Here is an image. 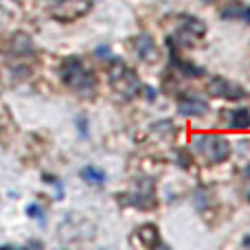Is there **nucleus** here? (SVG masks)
I'll list each match as a JSON object with an SVG mask.
<instances>
[{
	"instance_id": "obj_1",
	"label": "nucleus",
	"mask_w": 250,
	"mask_h": 250,
	"mask_svg": "<svg viewBox=\"0 0 250 250\" xmlns=\"http://www.w3.org/2000/svg\"><path fill=\"white\" fill-rule=\"evenodd\" d=\"M191 145L208 163H224L230 156V143L220 134H195Z\"/></svg>"
},
{
	"instance_id": "obj_2",
	"label": "nucleus",
	"mask_w": 250,
	"mask_h": 250,
	"mask_svg": "<svg viewBox=\"0 0 250 250\" xmlns=\"http://www.w3.org/2000/svg\"><path fill=\"white\" fill-rule=\"evenodd\" d=\"M62 79L68 88L77 92H88L95 88V77L90 75V70L77 60V57H68V60L62 64Z\"/></svg>"
},
{
	"instance_id": "obj_3",
	"label": "nucleus",
	"mask_w": 250,
	"mask_h": 250,
	"mask_svg": "<svg viewBox=\"0 0 250 250\" xmlns=\"http://www.w3.org/2000/svg\"><path fill=\"white\" fill-rule=\"evenodd\" d=\"M207 90H208V95L224 97V99H230V101H237V99H242V97H246L242 86H237V83L229 82V79H224V77H213L211 82H208Z\"/></svg>"
},
{
	"instance_id": "obj_4",
	"label": "nucleus",
	"mask_w": 250,
	"mask_h": 250,
	"mask_svg": "<svg viewBox=\"0 0 250 250\" xmlns=\"http://www.w3.org/2000/svg\"><path fill=\"white\" fill-rule=\"evenodd\" d=\"M134 244L143 248H156L160 246V235H158V229L154 224H143L136 229L134 233Z\"/></svg>"
},
{
	"instance_id": "obj_5",
	"label": "nucleus",
	"mask_w": 250,
	"mask_h": 250,
	"mask_svg": "<svg viewBox=\"0 0 250 250\" xmlns=\"http://www.w3.org/2000/svg\"><path fill=\"white\" fill-rule=\"evenodd\" d=\"M178 110H180L182 117H204L208 112V104L202 99H195V97H187L180 101Z\"/></svg>"
},
{
	"instance_id": "obj_6",
	"label": "nucleus",
	"mask_w": 250,
	"mask_h": 250,
	"mask_svg": "<svg viewBox=\"0 0 250 250\" xmlns=\"http://www.w3.org/2000/svg\"><path fill=\"white\" fill-rule=\"evenodd\" d=\"M229 125L233 129H248L250 127V108H239L230 112Z\"/></svg>"
},
{
	"instance_id": "obj_7",
	"label": "nucleus",
	"mask_w": 250,
	"mask_h": 250,
	"mask_svg": "<svg viewBox=\"0 0 250 250\" xmlns=\"http://www.w3.org/2000/svg\"><path fill=\"white\" fill-rule=\"evenodd\" d=\"M82 180H86L88 185H92V187H101L105 182V173L101 171L99 167H92V165H88V167L82 169Z\"/></svg>"
},
{
	"instance_id": "obj_8",
	"label": "nucleus",
	"mask_w": 250,
	"mask_h": 250,
	"mask_svg": "<svg viewBox=\"0 0 250 250\" xmlns=\"http://www.w3.org/2000/svg\"><path fill=\"white\" fill-rule=\"evenodd\" d=\"M26 215L33 217V220H40V222L44 220V217H42L44 213H42V208H40L38 204H29V207H26Z\"/></svg>"
},
{
	"instance_id": "obj_9",
	"label": "nucleus",
	"mask_w": 250,
	"mask_h": 250,
	"mask_svg": "<svg viewBox=\"0 0 250 250\" xmlns=\"http://www.w3.org/2000/svg\"><path fill=\"white\" fill-rule=\"evenodd\" d=\"M248 171H250V169H248ZM248 200H250V191H248Z\"/></svg>"
}]
</instances>
